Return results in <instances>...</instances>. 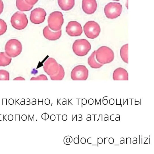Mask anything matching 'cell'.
Masks as SVG:
<instances>
[{"label": "cell", "mask_w": 154, "mask_h": 154, "mask_svg": "<svg viewBox=\"0 0 154 154\" xmlns=\"http://www.w3.org/2000/svg\"><path fill=\"white\" fill-rule=\"evenodd\" d=\"M43 69L53 80H61L64 78L65 72L63 66L55 59L50 57L44 63Z\"/></svg>", "instance_id": "6da1fadb"}, {"label": "cell", "mask_w": 154, "mask_h": 154, "mask_svg": "<svg viewBox=\"0 0 154 154\" xmlns=\"http://www.w3.org/2000/svg\"><path fill=\"white\" fill-rule=\"evenodd\" d=\"M95 58L97 61L103 64L109 63L113 60V51L110 48L102 46L95 51Z\"/></svg>", "instance_id": "7a4b0ae2"}, {"label": "cell", "mask_w": 154, "mask_h": 154, "mask_svg": "<svg viewBox=\"0 0 154 154\" xmlns=\"http://www.w3.org/2000/svg\"><path fill=\"white\" fill-rule=\"evenodd\" d=\"M49 27L54 31H58L61 29L64 22L63 15L59 11H55L51 13L48 20Z\"/></svg>", "instance_id": "3957f363"}, {"label": "cell", "mask_w": 154, "mask_h": 154, "mask_svg": "<svg viewBox=\"0 0 154 154\" xmlns=\"http://www.w3.org/2000/svg\"><path fill=\"white\" fill-rule=\"evenodd\" d=\"M72 48L75 54L79 56L86 55L91 49L89 42L85 39H78L73 44Z\"/></svg>", "instance_id": "277c9868"}, {"label": "cell", "mask_w": 154, "mask_h": 154, "mask_svg": "<svg viewBox=\"0 0 154 154\" xmlns=\"http://www.w3.org/2000/svg\"><path fill=\"white\" fill-rule=\"evenodd\" d=\"M5 50V53L9 57H15L21 52L22 46L20 42L16 39H12L6 43Z\"/></svg>", "instance_id": "5b68a950"}, {"label": "cell", "mask_w": 154, "mask_h": 154, "mask_svg": "<svg viewBox=\"0 0 154 154\" xmlns=\"http://www.w3.org/2000/svg\"><path fill=\"white\" fill-rule=\"evenodd\" d=\"M11 23L12 26L18 30L24 29L27 25L28 20L23 13L17 11L11 17Z\"/></svg>", "instance_id": "8992f818"}, {"label": "cell", "mask_w": 154, "mask_h": 154, "mask_svg": "<svg viewBox=\"0 0 154 154\" xmlns=\"http://www.w3.org/2000/svg\"><path fill=\"white\" fill-rule=\"evenodd\" d=\"M122 10V5L119 3L109 2L105 6L104 12L109 19H115L120 15Z\"/></svg>", "instance_id": "52a82bcc"}, {"label": "cell", "mask_w": 154, "mask_h": 154, "mask_svg": "<svg viewBox=\"0 0 154 154\" xmlns=\"http://www.w3.org/2000/svg\"><path fill=\"white\" fill-rule=\"evenodd\" d=\"M84 31L88 38L94 39L99 35L100 28L99 25L96 22L90 21L87 22L83 27Z\"/></svg>", "instance_id": "ba28073f"}, {"label": "cell", "mask_w": 154, "mask_h": 154, "mask_svg": "<svg viewBox=\"0 0 154 154\" xmlns=\"http://www.w3.org/2000/svg\"><path fill=\"white\" fill-rule=\"evenodd\" d=\"M88 71L86 66L83 65H79L72 70L71 74V79L73 80H85L87 79Z\"/></svg>", "instance_id": "9c48e42d"}, {"label": "cell", "mask_w": 154, "mask_h": 154, "mask_svg": "<svg viewBox=\"0 0 154 154\" xmlns=\"http://www.w3.org/2000/svg\"><path fill=\"white\" fill-rule=\"evenodd\" d=\"M46 15V12L43 9L40 8H36L31 11L30 20L34 24H39L44 21Z\"/></svg>", "instance_id": "30bf717a"}, {"label": "cell", "mask_w": 154, "mask_h": 154, "mask_svg": "<svg viewBox=\"0 0 154 154\" xmlns=\"http://www.w3.org/2000/svg\"><path fill=\"white\" fill-rule=\"evenodd\" d=\"M66 31L71 36H80L82 33L81 24L75 21H70L68 23L66 27Z\"/></svg>", "instance_id": "8fae6325"}, {"label": "cell", "mask_w": 154, "mask_h": 154, "mask_svg": "<svg viewBox=\"0 0 154 154\" xmlns=\"http://www.w3.org/2000/svg\"><path fill=\"white\" fill-rule=\"evenodd\" d=\"M82 7L85 13L88 14H93L97 8V2L96 0H82Z\"/></svg>", "instance_id": "7c38bea8"}, {"label": "cell", "mask_w": 154, "mask_h": 154, "mask_svg": "<svg viewBox=\"0 0 154 154\" xmlns=\"http://www.w3.org/2000/svg\"><path fill=\"white\" fill-rule=\"evenodd\" d=\"M43 34L45 37L50 40H56L60 37L61 30L58 31L51 30L48 26H46L43 30Z\"/></svg>", "instance_id": "4fadbf2b"}, {"label": "cell", "mask_w": 154, "mask_h": 154, "mask_svg": "<svg viewBox=\"0 0 154 154\" xmlns=\"http://www.w3.org/2000/svg\"><path fill=\"white\" fill-rule=\"evenodd\" d=\"M113 79L114 80H128V74L125 69L118 68L115 69L113 74Z\"/></svg>", "instance_id": "5bb4252c"}, {"label": "cell", "mask_w": 154, "mask_h": 154, "mask_svg": "<svg viewBox=\"0 0 154 154\" xmlns=\"http://www.w3.org/2000/svg\"><path fill=\"white\" fill-rule=\"evenodd\" d=\"M57 1L60 8L64 11L71 10L75 5V0H57Z\"/></svg>", "instance_id": "9a60e30c"}, {"label": "cell", "mask_w": 154, "mask_h": 154, "mask_svg": "<svg viewBox=\"0 0 154 154\" xmlns=\"http://www.w3.org/2000/svg\"><path fill=\"white\" fill-rule=\"evenodd\" d=\"M16 6L17 9L21 11H29L33 7V5L27 3L24 0H16Z\"/></svg>", "instance_id": "2e32d148"}, {"label": "cell", "mask_w": 154, "mask_h": 154, "mask_svg": "<svg viewBox=\"0 0 154 154\" xmlns=\"http://www.w3.org/2000/svg\"><path fill=\"white\" fill-rule=\"evenodd\" d=\"M88 62L90 67L93 68H99L103 65L96 61L95 58V51L93 52L89 57Z\"/></svg>", "instance_id": "e0dca14e"}, {"label": "cell", "mask_w": 154, "mask_h": 154, "mask_svg": "<svg viewBox=\"0 0 154 154\" xmlns=\"http://www.w3.org/2000/svg\"><path fill=\"white\" fill-rule=\"evenodd\" d=\"M11 60V58L5 52H0V66H5L9 65Z\"/></svg>", "instance_id": "ac0fdd59"}, {"label": "cell", "mask_w": 154, "mask_h": 154, "mask_svg": "<svg viewBox=\"0 0 154 154\" xmlns=\"http://www.w3.org/2000/svg\"><path fill=\"white\" fill-rule=\"evenodd\" d=\"M128 44L123 45L120 49V55L123 61L128 63Z\"/></svg>", "instance_id": "d6986e66"}, {"label": "cell", "mask_w": 154, "mask_h": 154, "mask_svg": "<svg viewBox=\"0 0 154 154\" xmlns=\"http://www.w3.org/2000/svg\"><path fill=\"white\" fill-rule=\"evenodd\" d=\"M0 80H9V72L5 70H0Z\"/></svg>", "instance_id": "ffe728a7"}, {"label": "cell", "mask_w": 154, "mask_h": 154, "mask_svg": "<svg viewBox=\"0 0 154 154\" xmlns=\"http://www.w3.org/2000/svg\"><path fill=\"white\" fill-rule=\"evenodd\" d=\"M7 29V25L5 22L0 19V35L4 34Z\"/></svg>", "instance_id": "44dd1931"}, {"label": "cell", "mask_w": 154, "mask_h": 154, "mask_svg": "<svg viewBox=\"0 0 154 154\" xmlns=\"http://www.w3.org/2000/svg\"><path fill=\"white\" fill-rule=\"evenodd\" d=\"M46 76L44 75L41 74L36 77H32L30 80H47Z\"/></svg>", "instance_id": "7402d4cb"}, {"label": "cell", "mask_w": 154, "mask_h": 154, "mask_svg": "<svg viewBox=\"0 0 154 154\" xmlns=\"http://www.w3.org/2000/svg\"><path fill=\"white\" fill-rule=\"evenodd\" d=\"M72 141V139L71 136H67L64 138L63 139L64 143L67 145H69V144L67 143L69 142L71 143Z\"/></svg>", "instance_id": "603a6c76"}, {"label": "cell", "mask_w": 154, "mask_h": 154, "mask_svg": "<svg viewBox=\"0 0 154 154\" xmlns=\"http://www.w3.org/2000/svg\"><path fill=\"white\" fill-rule=\"evenodd\" d=\"M28 4L33 5L36 4L38 0H24Z\"/></svg>", "instance_id": "cb8c5ba5"}, {"label": "cell", "mask_w": 154, "mask_h": 154, "mask_svg": "<svg viewBox=\"0 0 154 154\" xmlns=\"http://www.w3.org/2000/svg\"><path fill=\"white\" fill-rule=\"evenodd\" d=\"M41 117L42 119H44L45 121L46 120L48 119L49 116L47 113H45L42 115Z\"/></svg>", "instance_id": "d4e9b609"}, {"label": "cell", "mask_w": 154, "mask_h": 154, "mask_svg": "<svg viewBox=\"0 0 154 154\" xmlns=\"http://www.w3.org/2000/svg\"><path fill=\"white\" fill-rule=\"evenodd\" d=\"M3 8V3L2 0H0V14L2 13Z\"/></svg>", "instance_id": "484cf974"}, {"label": "cell", "mask_w": 154, "mask_h": 154, "mask_svg": "<svg viewBox=\"0 0 154 154\" xmlns=\"http://www.w3.org/2000/svg\"><path fill=\"white\" fill-rule=\"evenodd\" d=\"M97 146H98V143L100 144H102L103 142V139L101 137L97 138Z\"/></svg>", "instance_id": "4316f807"}, {"label": "cell", "mask_w": 154, "mask_h": 154, "mask_svg": "<svg viewBox=\"0 0 154 154\" xmlns=\"http://www.w3.org/2000/svg\"><path fill=\"white\" fill-rule=\"evenodd\" d=\"M109 143L110 144H112L114 143V139L112 137H110L108 140Z\"/></svg>", "instance_id": "83f0119b"}, {"label": "cell", "mask_w": 154, "mask_h": 154, "mask_svg": "<svg viewBox=\"0 0 154 154\" xmlns=\"http://www.w3.org/2000/svg\"><path fill=\"white\" fill-rule=\"evenodd\" d=\"M62 119L63 121H66L67 119V116L66 114L63 115L62 117Z\"/></svg>", "instance_id": "f1b7e54d"}, {"label": "cell", "mask_w": 154, "mask_h": 154, "mask_svg": "<svg viewBox=\"0 0 154 154\" xmlns=\"http://www.w3.org/2000/svg\"><path fill=\"white\" fill-rule=\"evenodd\" d=\"M50 119L52 121H54L56 119L55 116L54 114H52L51 115Z\"/></svg>", "instance_id": "f546056e"}, {"label": "cell", "mask_w": 154, "mask_h": 154, "mask_svg": "<svg viewBox=\"0 0 154 154\" xmlns=\"http://www.w3.org/2000/svg\"><path fill=\"white\" fill-rule=\"evenodd\" d=\"M87 100L85 98H83L82 99V104L85 105L87 104Z\"/></svg>", "instance_id": "4dcf8cb0"}, {"label": "cell", "mask_w": 154, "mask_h": 154, "mask_svg": "<svg viewBox=\"0 0 154 154\" xmlns=\"http://www.w3.org/2000/svg\"><path fill=\"white\" fill-rule=\"evenodd\" d=\"M80 142L82 144L85 143L86 142V139L85 137L82 138L80 140Z\"/></svg>", "instance_id": "1f68e13d"}, {"label": "cell", "mask_w": 154, "mask_h": 154, "mask_svg": "<svg viewBox=\"0 0 154 154\" xmlns=\"http://www.w3.org/2000/svg\"><path fill=\"white\" fill-rule=\"evenodd\" d=\"M115 101L113 99L111 98L109 100V103L110 104L112 105L114 104Z\"/></svg>", "instance_id": "d6a6232c"}, {"label": "cell", "mask_w": 154, "mask_h": 154, "mask_svg": "<svg viewBox=\"0 0 154 154\" xmlns=\"http://www.w3.org/2000/svg\"><path fill=\"white\" fill-rule=\"evenodd\" d=\"M74 143L76 144L79 143V138L75 137L74 139Z\"/></svg>", "instance_id": "836d02e7"}, {"label": "cell", "mask_w": 154, "mask_h": 154, "mask_svg": "<svg viewBox=\"0 0 154 154\" xmlns=\"http://www.w3.org/2000/svg\"><path fill=\"white\" fill-rule=\"evenodd\" d=\"M50 102V100L48 98H46L45 100V104L48 105H49Z\"/></svg>", "instance_id": "e575fe53"}, {"label": "cell", "mask_w": 154, "mask_h": 154, "mask_svg": "<svg viewBox=\"0 0 154 154\" xmlns=\"http://www.w3.org/2000/svg\"><path fill=\"white\" fill-rule=\"evenodd\" d=\"M88 103L90 105H92L94 103V100L92 98L89 99L88 100Z\"/></svg>", "instance_id": "d590c367"}, {"label": "cell", "mask_w": 154, "mask_h": 154, "mask_svg": "<svg viewBox=\"0 0 154 154\" xmlns=\"http://www.w3.org/2000/svg\"><path fill=\"white\" fill-rule=\"evenodd\" d=\"M21 119L23 121H26L27 119V116L25 114L21 116Z\"/></svg>", "instance_id": "8d00e7d4"}, {"label": "cell", "mask_w": 154, "mask_h": 154, "mask_svg": "<svg viewBox=\"0 0 154 154\" xmlns=\"http://www.w3.org/2000/svg\"><path fill=\"white\" fill-rule=\"evenodd\" d=\"M126 144L127 143H131V139L130 137H128L126 138Z\"/></svg>", "instance_id": "74e56055"}, {"label": "cell", "mask_w": 154, "mask_h": 154, "mask_svg": "<svg viewBox=\"0 0 154 154\" xmlns=\"http://www.w3.org/2000/svg\"><path fill=\"white\" fill-rule=\"evenodd\" d=\"M8 119L9 120L12 121L13 119V116L12 115L10 114L9 115L8 117Z\"/></svg>", "instance_id": "f35d334b"}, {"label": "cell", "mask_w": 154, "mask_h": 154, "mask_svg": "<svg viewBox=\"0 0 154 154\" xmlns=\"http://www.w3.org/2000/svg\"><path fill=\"white\" fill-rule=\"evenodd\" d=\"M14 80H25V79L21 77H19L13 79Z\"/></svg>", "instance_id": "ab89813d"}, {"label": "cell", "mask_w": 154, "mask_h": 154, "mask_svg": "<svg viewBox=\"0 0 154 154\" xmlns=\"http://www.w3.org/2000/svg\"><path fill=\"white\" fill-rule=\"evenodd\" d=\"M8 102L10 105L13 104L14 103V100L13 99L11 98L9 100Z\"/></svg>", "instance_id": "60d3db41"}, {"label": "cell", "mask_w": 154, "mask_h": 154, "mask_svg": "<svg viewBox=\"0 0 154 154\" xmlns=\"http://www.w3.org/2000/svg\"><path fill=\"white\" fill-rule=\"evenodd\" d=\"M108 101L107 99H105L103 100V104L106 105L107 104Z\"/></svg>", "instance_id": "b9f144b4"}, {"label": "cell", "mask_w": 154, "mask_h": 154, "mask_svg": "<svg viewBox=\"0 0 154 154\" xmlns=\"http://www.w3.org/2000/svg\"><path fill=\"white\" fill-rule=\"evenodd\" d=\"M79 117L78 118V120L81 121L82 120V115L81 114H79L78 115Z\"/></svg>", "instance_id": "7bdbcfd3"}, {"label": "cell", "mask_w": 154, "mask_h": 154, "mask_svg": "<svg viewBox=\"0 0 154 154\" xmlns=\"http://www.w3.org/2000/svg\"><path fill=\"white\" fill-rule=\"evenodd\" d=\"M34 100L32 101V105L36 104V100L35 98L32 99Z\"/></svg>", "instance_id": "ee69618b"}, {"label": "cell", "mask_w": 154, "mask_h": 154, "mask_svg": "<svg viewBox=\"0 0 154 154\" xmlns=\"http://www.w3.org/2000/svg\"><path fill=\"white\" fill-rule=\"evenodd\" d=\"M120 143L121 144L125 143V139L123 137V140L120 141Z\"/></svg>", "instance_id": "f6af8a7d"}, {"label": "cell", "mask_w": 154, "mask_h": 154, "mask_svg": "<svg viewBox=\"0 0 154 154\" xmlns=\"http://www.w3.org/2000/svg\"><path fill=\"white\" fill-rule=\"evenodd\" d=\"M115 119L116 121L120 120V116L116 117L115 118Z\"/></svg>", "instance_id": "bcb514c9"}, {"label": "cell", "mask_w": 154, "mask_h": 154, "mask_svg": "<svg viewBox=\"0 0 154 154\" xmlns=\"http://www.w3.org/2000/svg\"><path fill=\"white\" fill-rule=\"evenodd\" d=\"M106 117H105L104 118V120L105 121H108L109 120V116L108 115Z\"/></svg>", "instance_id": "7dc6e473"}, {"label": "cell", "mask_w": 154, "mask_h": 154, "mask_svg": "<svg viewBox=\"0 0 154 154\" xmlns=\"http://www.w3.org/2000/svg\"><path fill=\"white\" fill-rule=\"evenodd\" d=\"M86 120L88 121L91 120V116L90 115V117H88L86 118Z\"/></svg>", "instance_id": "c3c4849f"}, {"label": "cell", "mask_w": 154, "mask_h": 154, "mask_svg": "<svg viewBox=\"0 0 154 154\" xmlns=\"http://www.w3.org/2000/svg\"><path fill=\"white\" fill-rule=\"evenodd\" d=\"M140 104V102L139 101H135V104L138 105Z\"/></svg>", "instance_id": "681fc988"}, {"label": "cell", "mask_w": 154, "mask_h": 154, "mask_svg": "<svg viewBox=\"0 0 154 154\" xmlns=\"http://www.w3.org/2000/svg\"><path fill=\"white\" fill-rule=\"evenodd\" d=\"M136 140H134L133 141V144H137V138H136Z\"/></svg>", "instance_id": "f907efd6"}, {"label": "cell", "mask_w": 154, "mask_h": 154, "mask_svg": "<svg viewBox=\"0 0 154 154\" xmlns=\"http://www.w3.org/2000/svg\"><path fill=\"white\" fill-rule=\"evenodd\" d=\"M66 103V100L63 101L62 102V104L63 105H65Z\"/></svg>", "instance_id": "816d5d0a"}, {"label": "cell", "mask_w": 154, "mask_h": 154, "mask_svg": "<svg viewBox=\"0 0 154 154\" xmlns=\"http://www.w3.org/2000/svg\"><path fill=\"white\" fill-rule=\"evenodd\" d=\"M25 100L24 101H22V102H21V104H25Z\"/></svg>", "instance_id": "f5cc1de1"}, {"label": "cell", "mask_w": 154, "mask_h": 154, "mask_svg": "<svg viewBox=\"0 0 154 154\" xmlns=\"http://www.w3.org/2000/svg\"><path fill=\"white\" fill-rule=\"evenodd\" d=\"M108 138V137H106V138H104V142L105 144V140H106V138Z\"/></svg>", "instance_id": "db71d44e"}, {"label": "cell", "mask_w": 154, "mask_h": 154, "mask_svg": "<svg viewBox=\"0 0 154 154\" xmlns=\"http://www.w3.org/2000/svg\"><path fill=\"white\" fill-rule=\"evenodd\" d=\"M120 105H121V106L122 107V104L121 103V99H120Z\"/></svg>", "instance_id": "11a10c76"}, {"label": "cell", "mask_w": 154, "mask_h": 154, "mask_svg": "<svg viewBox=\"0 0 154 154\" xmlns=\"http://www.w3.org/2000/svg\"><path fill=\"white\" fill-rule=\"evenodd\" d=\"M129 99H131V105L132 104V99H134L133 98H132V99H130V98H129Z\"/></svg>", "instance_id": "9f6ffc18"}, {"label": "cell", "mask_w": 154, "mask_h": 154, "mask_svg": "<svg viewBox=\"0 0 154 154\" xmlns=\"http://www.w3.org/2000/svg\"><path fill=\"white\" fill-rule=\"evenodd\" d=\"M139 143H140V135H139Z\"/></svg>", "instance_id": "6f0895ef"}, {"label": "cell", "mask_w": 154, "mask_h": 154, "mask_svg": "<svg viewBox=\"0 0 154 154\" xmlns=\"http://www.w3.org/2000/svg\"><path fill=\"white\" fill-rule=\"evenodd\" d=\"M57 115L58 116V121H59V116L60 115H61V114H60V115L57 114Z\"/></svg>", "instance_id": "680465c9"}, {"label": "cell", "mask_w": 154, "mask_h": 154, "mask_svg": "<svg viewBox=\"0 0 154 154\" xmlns=\"http://www.w3.org/2000/svg\"><path fill=\"white\" fill-rule=\"evenodd\" d=\"M140 104L141 105V99H140Z\"/></svg>", "instance_id": "91938a15"}, {"label": "cell", "mask_w": 154, "mask_h": 154, "mask_svg": "<svg viewBox=\"0 0 154 154\" xmlns=\"http://www.w3.org/2000/svg\"><path fill=\"white\" fill-rule=\"evenodd\" d=\"M119 144H115L114 145L115 146H119Z\"/></svg>", "instance_id": "94428289"}, {"label": "cell", "mask_w": 154, "mask_h": 154, "mask_svg": "<svg viewBox=\"0 0 154 154\" xmlns=\"http://www.w3.org/2000/svg\"><path fill=\"white\" fill-rule=\"evenodd\" d=\"M114 0V1H119L120 0Z\"/></svg>", "instance_id": "6125c7cd"}, {"label": "cell", "mask_w": 154, "mask_h": 154, "mask_svg": "<svg viewBox=\"0 0 154 154\" xmlns=\"http://www.w3.org/2000/svg\"><path fill=\"white\" fill-rule=\"evenodd\" d=\"M92 145H97V144H92Z\"/></svg>", "instance_id": "be15d7a7"}, {"label": "cell", "mask_w": 154, "mask_h": 154, "mask_svg": "<svg viewBox=\"0 0 154 154\" xmlns=\"http://www.w3.org/2000/svg\"><path fill=\"white\" fill-rule=\"evenodd\" d=\"M34 116V115H33V116L32 117H33V116ZM32 119H31V121H32Z\"/></svg>", "instance_id": "e7e4bbea"}, {"label": "cell", "mask_w": 154, "mask_h": 154, "mask_svg": "<svg viewBox=\"0 0 154 154\" xmlns=\"http://www.w3.org/2000/svg\"><path fill=\"white\" fill-rule=\"evenodd\" d=\"M149 143H150V138H149Z\"/></svg>", "instance_id": "03108f58"}]
</instances>
